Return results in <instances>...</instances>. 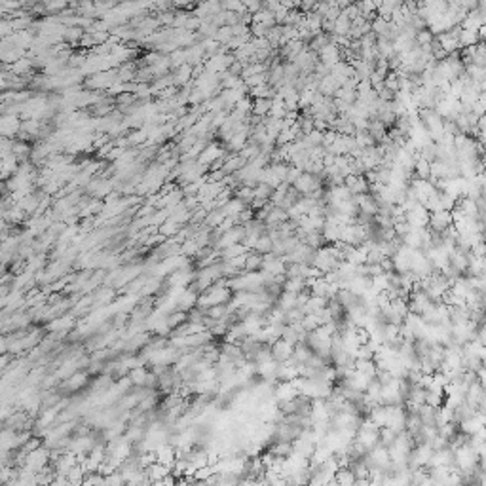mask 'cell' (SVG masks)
I'll use <instances>...</instances> for the list:
<instances>
[{"instance_id": "1", "label": "cell", "mask_w": 486, "mask_h": 486, "mask_svg": "<svg viewBox=\"0 0 486 486\" xmlns=\"http://www.w3.org/2000/svg\"><path fill=\"white\" fill-rule=\"evenodd\" d=\"M290 186L295 188L300 196H308V194H312L314 190L321 188V177H319V175H312V173H308V171H302Z\"/></svg>"}, {"instance_id": "2", "label": "cell", "mask_w": 486, "mask_h": 486, "mask_svg": "<svg viewBox=\"0 0 486 486\" xmlns=\"http://www.w3.org/2000/svg\"><path fill=\"white\" fill-rule=\"evenodd\" d=\"M452 226V215L450 211H444V209H439V211H431L429 213V219H427V228L431 232H437V234H443L446 228Z\"/></svg>"}, {"instance_id": "3", "label": "cell", "mask_w": 486, "mask_h": 486, "mask_svg": "<svg viewBox=\"0 0 486 486\" xmlns=\"http://www.w3.org/2000/svg\"><path fill=\"white\" fill-rule=\"evenodd\" d=\"M427 219H429V211L422 204H416L412 209L405 211V221L409 222L412 228H426Z\"/></svg>"}, {"instance_id": "4", "label": "cell", "mask_w": 486, "mask_h": 486, "mask_svg": "<svg viewBox=\"0 0 486 486\" xmlns=\"http://www.w3.org/2000/svg\"><path fill=\"white\" fill-rule=\"evenodd\" d=\"M293 344H289L287 340H283V338H277L275 342H272L270 344V350H272V359L273 361H277V363H283V361H287V359L293 355Z\"/></svg>"}, {"instance_id": "5", "label": "cell", "mask_w": 486, "mask_h": 486, "mask_svg": "<svg viewBox=\"0 0 486 486\" xmlns=\"http://www.w3.org/2000/svg\"><path fill=\"white\" fill-rule=\"evenodd\" d=\"M319 57H321V63H323V65H327V67L331 68L340 61V50H338L336 44L329 42V44H325L323 48L319 50Z\"/></svg>"}, {"instance_id": "6", "label": "cell", "mask_w": 486, "mask_h": 486, "mask_svg": "<svg viewBox=\"0 0 486 486\" xmlns=\"http://www.w3.org/2000/svg\"><path fill=\"white\" fill-rule=\"evenodd\" d=\"M327 302H329V299L327 297H317V295H310V299L306 300V304H304V314H317V312H321L323 308H327Z\"/></svg>"}, {"instance_id": "7", "label": "cell", "mask_w": 486, "mask_h": 486, "mask_svg": "<svg viewBox=\"0 0 486 486\" xmlns=\"http://www.w3.org/2000/svg\"><path fill=\"white\" fill-rule=\"evenodd\" d=\"M273 306H277L283 312H289L293 308H297V295L295 293H289V290H281L279 297L275 299V304Z\"/></svg>"}, {"instance_id": "8", "label": "cell", "mask_w": 486, "mask_h": 486, "mask_svg": "<svg viewBox=\"0 0 486 486\" xmlns=\"http://www.w3.org/2000/svg\"><path fill=\"white\" fill-rule=\"evenodd\" d=\"M333 482H336V484H344V486H351V484H355V475H353V471H351L350 467H338L336 473H334Z\"/></svg>"}, {"instance_id": "9", "label": "cell", "mask_w": 486, "mask_h": 486, "mask_svg": "<svg viewBox=\"0 0 486 486\" xmlns=\"http://www.w3.org/2000/svg\"><path fill=\"white\" fill-rule=\"evenodd\" d=\"M283 221H287V211L281 209V207H275V205H273L272 209H270V213L266 215L264 224L266 226H277V224Z\"/></svg>"}, {"instance_id": "10", "label": "cell", "mask_w": 486, "mask_h": 486, "mask_svg": "<svg viewBox=\"0 0 486 486\" xmlns=\"http://www.w3.org/2000/svg\"><path fill=\"white\" fill-rule=\"evenodd\" d=\"M262 266V255H258L256 251H247V258H245V272H258Z\"/></svg>"}, {"instance_id": "11", "label": "cell", "mask_w": 486, "mask_h": 486, "mask_svg": "<svg viewBox=\"0 0 486 486\" xmlns=\"http://www.w3.org/2000/svg\"><path fill=\"white\" fill-rule=\"evenodd\" d=\"M306 289V279H302V277H287L285 283H283V290H289V293H295V295H299V293Z\"/></svg>"}, {"instance_id": "12", "label": "cell", "mask_w": 486, "mask_h": 486, "mask_svg": "<svg viewBox=\"0 0 486 486\" xmlns=\"http://www.w3.org/2000/svg\"><path fill=\"white\" fill-rule=\"evenodd\" d=\"M272 446H270V452L273 454V456H281V458H285V456H289L290 452H293V441H272Z\"/></svg>"}, {"instance_id": "13", "label": "cell", "mask_w": 486, "mask_h": 486, "mask_svg": "<svg viewBox=\"0 0 486 486\" xmlns=\"http://www.w3.org/2000/svg\"><path fill=\"white\" fill-rule=\"evenodd\" d=\"M270 107H272V99H256L253 103L251 112L255 116H258V118H264V116H268V112H270Z\"/></svg>"}, {"instance_id": "14", "label": "cell", "mask_w": 486, "mask_h": 486, "mask_svg": "<svg viewBox=\"0 0 486 486\" xmlns=\"http://www.w3.org/2000/svg\"><path fill=\"white\" fill-rule=\"evenodd\" d=\"M253 251H256L258 255H266V253H272V239H270V236H268V234H262V236H258V239H256L255 249H253Z\"/></svg>"}, {"instance_id": "15", "label": "cell", "mask_w": 486, "mask_h": 486, "mask_svg": "<svg viewBox=\"0 0 486 486\" xmlns=\"http://www.w3.org/2000/svg\"><path fill=\"white\" fill-rule=\"evenodd\" d=\"M414 173H416V179L429 180V162L418 156L416 162H414Z\"/></svg>"}, {"instance_id": "16", "label": "cell", "mask_w": 486, "mask_h": 486, "mask_svg": "<svg viewBox=\"0 0 486 486\" xmlns=\"http://www.w3.org/2000/svg\"><path fill=\"white\" fill-rule=\"evenodd\" d=\"M302 241H304L306 245H310L312 249H319L325 245V239H323V236H321V232H308L306 236L302 238Z\"/></svg>"}, {"instance_id": "17", "label": "cell", "mask_w": 486, "mask_h": 486, "mask_svg": "<svg viewBox=\"0 0 486 486\" xmlns=\"http://www.w3.org/2000/svg\"><path fill=\"white\" fill-rule=\"evenodd\" d=\"M217 158H222V150L219 148V146H207L204 152H202V163H211L213 165V162L217 160Z\"/></svg>"}, {"instance_id": "18", "label": "cell", "mask_w": 486, "mask_h": 486, "mask_svg": "<svg viewBox=\"0 0 486 486\" xmlns=\"http://www.w3.org/2000/svg\"><path fill=\"white\" fill-rule=\"evenodd\" d=\"M243 253H247V247L243 243H234V245H230V247H226L222 251V258L228 260V258H234V256L243 255Z\"/></svg>"}, {"instance_id": "19", "label": "cell", "mask_w": 486, "mask_h": 486, "mask_svg": "<svg viewBox=\"0 0 486 486\" xmlns=\"http://www.w3.org/2000/svg\"><path fill=\"white\" fill-rule=\"evenodd\" d=\"M65 6H67V0H50V2H46V10L48 12H59Z\"/></svg>"}]
</instances>
